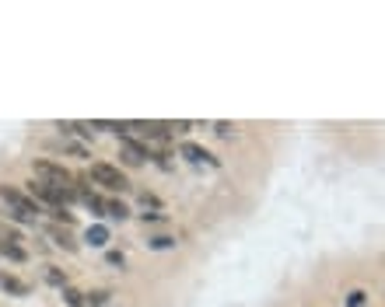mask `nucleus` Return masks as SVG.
Masks as SVG:
<instances>
[{
	"label": "nucleus",
	"mask_w": 385,
	"mask_h": 307,
	"mask_svg": "<svg viewBox=\"0 0 385 307\" xmlns=\"http://www.w3.org/2000/svg\"><path fill=\"white\" fill-rule=\"evenodd\" d=\"M0 199L11 206V217H14L18 224H35L39 213H42V206H39L32 196H25L21 189H14V185H0Z\"/></svg>",
	"instance_id": "nucleus-1"
},
{
	"label": "nucleus",
	"mask_w": 385,
	"mask_h": 307,
	"mask_svg": "<svg viewBox=\"0 0 385 307\" xmlns=\"http://www.w3.org/2000/svg\"><path fill=\"white\" fill-rule=\"evenodd\" d=\"M32 168H35V178L39 182H46L53 189H74V175L63 164H56V161H35Z\"/></svg>",
	"instance_id": "nucleus-2"
},
{
	"label": "nucleus",
	"mask_w": 385,
	"mask_h": 307,
	"mask_svg": "<svg viewBox=\"0 0 385 307\" xmlns=\"http://www.w3.org/2000/svg\"><path fill=\"white\" fill-rule=\"evenodd\" d=\"M91 178L102 185V189H112V192H126L130 189V182H126V175L116 168V164H105V161H98V164H91Z\"/></svg>",
	"instance_id": "nucleus-3"
},
{
	"label": "nucleus",
	"mask_w": 385,
	"mask_h": 307,
	"mask_svg": "<svg viewBox=\"0 0 385 307\" xmlns=\"http://www.w3.org/2000/svg\"><path fill=\"white\" fill-rule=\"evenodd\" d=\"M151 157V147H144V143H137V140H130V136H123V161L130 164V168H137V164H144Z\"/></svg>",
	"instance_id": "nucleus-4"
},
{
	"label": "nucleus",
	"mask_w": 385,
	"mask_h": 307,
	"mask_svg": "<svg viewBox=\"0 0 385 307\" xmlns=\"http://www.w3.org/2000/svg\"><path fill=\"white\" fill-rule=\"evenodd\" d=\"M179 154H182L186 161H193V164H217V157H214L210 150H203L200 143H189V140L179 147Z\"/></svg>",
	"instance_id": "nucleus-5"
},
{
	"label": "nucleus",
	"mask_w": 385,
	"mask_h": 307,
	"mask_svg": "<svg viewBox=\"0 0 385 307\" xmlns=\"http://www.w3.org/2000/svg\"><path fill=\"white\" fill-rule=\"evenodd\" d=\"M0 290H7V294H14V297H28V294H32V287H28L25 280L7 276V273H0Z\"/></svg>",
	"instance_id": "nucleus-6"
},
{
	"label": "nucleus",
	"mask_w": 385,
	"mask_h": 307,
	"mask_svg": "<svg viewBox=\"0 0 385 307\" xmlns=\"http://www.w3.org/2000/svg\"><path fill=\"white\" fill-rule=\"evenodd\" d=\"M0 255L11 259V262H25L28 259V252L21 248V241H7V238H0Z\"/></svg>",
	"instance_id": "nucleus-7"
},
{
	"label": "nucleus",
	"mask_w": 385,
	"mask_h": 307,
	"mask_svg": "<svg viewBox=\"0 0 385 307\" xmlns=\"http://www.w3.org/2000/svg\"><path fill=\"white\" fill-rule=\"evenodd\" d=\"M84 241H88L91 248H105V245H109V231H105L102 224H95V227H88V234H84Z\"/></svg>",
	"instance_id": "nucleus-8"
},
{
	"label": "nucleus",
	"mask_w": 385,
	"mask_h": 307,
	"mask_svg": "<svg viewBox=\"0 0 385 307\" xmlns=\"http://www.w3.org/2000/svg\"><path fill=\"white\" fill-rule=\"evenodd\" d=\"M105 217L126 220V217H130V206H126V203H119V199H105Z\"/></svg>",
	"instance_id": "nucleus-9"
},
{
	"label": "nucleus",
	"mask_w": 385,
	"mask_h": 307,
	"mask_svg": "<svg viewBox=\"0 0 385 307\" xmlns=\"http://www.w3.org/2000/svg\"><path fill=\"white\" fill-rule=\"evenodd\" d=\"M46 283H53V287H70V280H67V273L60 269V266H46Z\"/></svg>",
	"instance_id": "nucleus-10"
},
{
	"label": "nucleus",
	"mask_w": 385,
	"mask_h": 307,
	"mask_svg": "<svg viewBox=\"0 0 385 307\" xmlns=\"http://www.w3.org/2000/svg\"><path fill=\"white\" fill-rule=\"evenodd\" d=\"M49 234L56 238V245H60V248H67V252H74V248H77V245L70 241V231H63L60 224H56V227H49Z\"/></svg>",
	"instance_id": "nucleus-11"
},
{
	"label": "nucleus",
	"mask_w": 385,
	"mask_h": 307,
	"mask_svg": "<svg viewBox=\"0 0 385 307\" xmlns=\"http://www.w3.org/2000/svg\"><path fill=\"white\" fill-rule=\"evenodd\" d=\"M109 290H95V294H84V301H88V307H105L109 304Z\"/></svg>",
	"instance_id": "nucleus-12"
},
{
	"label": "nucleus",
	"mask_w": 385,
	"mask_h": 307,
	"mask_svg": "<svg viewBox=\"0 0 385 307\" xmlns=\"http://www.w3.org/2000/svg\"><path fill=\"white\" fill-rule=\"evenodd\" d=\"M63 297H67V304H70V307H88L84 294H81V290H74V287H63Z\"/></svg>",
	"instance_id": "nucleus-13"
},
{
	"label": "nucleus",
	"mask_w": 385,
	"mask_h": 307,
	"mask_svg": "<svg viewBox=\"0 0 385 307\" xmlns=\"http://www.w3.org/2000/svg\"><path fill=\"white\" fill-rule=\"evenodd\" d=\"M63 150H67V154H70V157H88V150H84V147H81V143H70V140H67V143H63Z\"/></svg>",
	"instance_id": "nucleus-14"
},
{
	"label": "nucleus",
	"mask_w": 385,
	"mask_h": 307,
	"mask_svg": "<svg viewBox=\"0 0 385 307\" xmlns=\"http://www.w3.org/2000/svg\"><path fill=\"white\" fill-rule=\"evenodd\" d=\"M365 301H368V294H365V290H354V294L347 297V304H351V307H365Z\"/></svg>",
	"instance_id": "nucleus-15"
},
{
	"label": "nucleus",
	"mask_w": 385,
	"mask_h": 307,
	"mask_svg": "<svg viewBox=\"0 0 385 307\" xmlns=\"http://www.w3.org/2000/svg\"><path fill=\"white\" fill-rule=\"evenodd\" d=\"M140 206H144V210H147V206H151V210H158L161 203H158V196H151V192H140Z\"/></svg>",
	"instance_id": "nucleus-16"
},
{
	"label": "nucleus",
	"mask_w": 385,
	"mask_h": 307,
	"mask_svg": "<svg viewBox=\"0 0 385 307\" xmlns=\"http://www.w3.org/2000/svg\"><path fill=\"white\" fill-rule=\"evenodd\" d=\"M214 133H217V136H231V133H235V126H231V122H217V126H214Z\"/></svg>",
	"instance_id": "nucleus-17"
},
{
	"label": "nucleus",
	"mask_w": 385,
	"mask_h": 307,
	"mask_svg": "<svg viewBox=\"0 0 385 307\" xmlns=\"http://www.w3.org/2000/svg\"><path fill=\"white\" fill-rule=\"evenodd\" d=\"M172 245H175V238H165V234L151 241V248H172Z\"/></svg>",
	"instance_id": "nucleus-18"
},
{
	"label": "nucleus",
	"mask_w": 385,
	"mask_h": 307,
	"mask_svg": "<svg viewBox=\"0 0 385 307\" xmlns=\"http://www.w3.org/2000/svg\"><path fill=\"white\" fill-rule=\"evenodd\" d=\"M105 262H109V266H123L126 259H123V252H109V255H105Z\"/></svg>",
	"instance_id": "nucleus-19"
}]
</instances>
